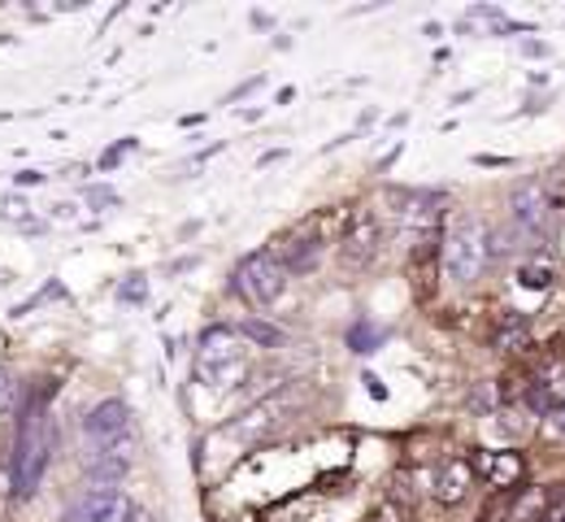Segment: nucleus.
Returning a JSON list of instances; mask_svg holds the SVG:
<instances>
[{
    "instance_id": "obj_1",
    "label": "nucleus",
    "mask_w": 565,
    "mask_h": 522,
    "mask_svg": "<svg viewBox=\"0 0 565 522\" xmlns=\"http://www.w3.org/2000/svg\"><path fill=\"white\" fill-rule=\"evenodd\" d=\"M49 396L53 387L31 405L22 409V423H18V440H13V497L26 501L40 479H44V466H49V448H53V432H49Z\"/></svg>"
},
{
    "instance_id": "obj_2",
    "label": "nucleus",
    "mask_w": 565,
    "mask_h": 522,
    "mask_svg": "<svg viewBox=\"0 0 565 522\" xmlns=\"http://www.w3.org/2000/svg\"><path fill=\"white\" fill-rule=\"evenodd\" d=\"M488 257H492V235L479 219H457L439 244V262L452 284H475L483 275Z\"/></svg>"
},
{
    "instance_id": "obj_3",
    "label": "nucleus",
    "mask_w": 565,
    "mask_h": 522,
    "mask_svg": "<svg viewBox=\"0 0 565 522\" xmlns=\"http://www.w3.org/2000/svg\"><path fill=\"white\" fill-rule=\"evenodd\" d=\"M244 335L235 327H205L196 340V379L213 387H235L244 379Z\"/></svg>"
},
{
    "instance_id": "obj_4",
    "label": "nucleus",
    "mask_w": 565,
    "mask_h": 522,
    "mask_svg": "<svg viewBox=\"0 0 565 522\" xmlns=\"http://www.w3.org/2000/svg\"><path fill=\"white\" fill-rule=\"evenodd\" d=\"M282 288H287V270H282L279 262H275V253L270 248H262V253H248L239 266H235V292L248 300V305H275L282 297Z\"/></svg>"
},
{
    "instance_id": "obj_5",
    "label": "nucleus",
    "mask_w": 565,
    "mask_h": 522,
    "mask_svg": "<svg viewBox=\"0 0 565 522\" xmlns=\"http://www.w3.org/2000/svg\"><path fill=\"white\" fill-rule=\"evenodd\" d=\"M322 223L327 219H305V223L287 226L282 235H275V244H270V253H275V262H279L287 275H305V270H313L318 266V253H322Z\"/></svg>"
},
{
    "instance_id": "obj_6",
    "label": "nucleus",
    "mask_w": 565,
    "mask_h": 522,
    "mask_svg": "<svg viewBox=\"0 0 565 522\" xmlns=\"http://www.w3.org/2000/svg\"><path fill=\"white\" fill-rule=\"evenodd\" d=\"M379 244H383V226L370 210H353L349 223L340 231V266L349 275H361L374 257H379Z\"/></svg>"
},
{
    "instance_id": "obj_7",
    "label": "nucleus",
    "mask_w": 565,
    "mask_h": 522,
    "mask_svg": "<svg viewBox=\"0 0 565 522\" xmlns=\"http://www.w3.org/2000/svg\"><path fill=\"white\" fill-rule=\"evenodd\" d=\"M509 214H513V226L522 235H544L548 231V219H553V196L540 179H522L513 192H509Z\"/></svg>"
},
{
    "instance_id": "obj_8",
    "label": "nucleus",
    "mask_w": 565,
    "mask_h": 522,
    "mask_svg": "<svg viewBox=\"0 0 565 522\" xmlns=\"http://www.w3.org/2000/svg\"><path fill=\"white\" fill-rule=\"evenodd\" d=\"M83 436H87V445L92 448L114 445V440L131 436V409H127V401L109 396V401L92 405V409H87V418H83Z\"/></svg>"
},
{
    "instance_id": "obj_9",
    "label": "nucleus",
    "mask_w": 565,
    "mask_h": 522,
    "mask_svg": "<svg viewBox=\"0 0 565 522\" xmlns=\"http://www.w3.org/2000/svg\"><path fill=\"white\" fill-rule=\"evenodd\" d=\"M66 522H131V501L122 488H92L87 497H78Z\"/></svg>"
},
{
    "instance_id": "obj_10",
    "label": "nucleus",
    "mask_w": 565,
    "mask_h": 522,
    "mask_svg": "<svg viewBox=\"0 0 565 522\" xmlns=\"http://www.w3.org/2000/svg\"><path fill=\"white\" fill-rule=\"evenodd\" d=\"M470 466H475V475L488 479V488H495V492L518 488L522 475H526V461H522V452H513V448H504V452H479Z\"/></svg>"
},
{
    "instance_id": "obj_11",
    "label": "nucleus",
    "mask_w": 565,
    "mask_h": 522,
    "mask_svg": "<svg viewBox=\"0 0 565 522\" xmlns=\"http://www.w3.org/2000/svg\"><path fill=\"white\" fill-rule=\"evenodd\" d=\"M526 401H531V409H540V414L565 409V358H548V362L540 366L531 392H526Z\"/></svg>"
},
{
    "instance_id": "obj_12",
    "label": "nucleus",
    "mask_w": 565,
    "mask_h": 522,
    "mask_svg": "<svg viewBox=\"0 0 565 522\" xmlns=\"http://www.w3.org/2000/svg\"><path fill=\"white\" fill-rule=\"evenodd\" d=\"M470 488H475V466L466 457H452L439 466V475H435V501L439 505H461L470 497Z\"/></svg>"
},
{
    "instance_id": "obj_13",
    "label": "nucleus",
    "mask_w": 565,
    "mask_h": 522,
    "mask_svg": "<svg viewBox=\"0 0 565 522\" xmlns=\"http://www.w3.org/2000/svg\"><path fill=\"white\" fill-rule=\"evenodd\" d=\"M553 279H557V266H553L548 257H531V262L518 266V284H522L526 292H548Z\"/></svg>"
},
{
    "instance_id": "obj_14",
    "label": "nucleus",
    "mask_w": 565,
    "mask_h": 522,
    "mask_svg": "<svg viewBox=\"0 0 565 522\" xmlns=\"http://www.w3.org/2000/svg\"><path fill=\"white\" fill-rule=\"evenodd\" d=\"M531 344V322L522 318V313H509L504 322H500V331H495V349L500 353H522Z\"/></svg>"
},
{
    "instance_id": "obj_15",
    "label": "nucleus",
    "mask_w": 565,
    "mask_h": 522,
    "mask_svg": "<svg viewBox=\"0 0 565 522\" xmlns=\"http://www.w3.org/2000/svg\"><path fill=\"white\" fill-rule=\"evenodd\" d=\"M235 331L244 335V344H257V349H282V340H287L279 327H270V322H262V318H244Z\"/></svg>"
},
{
    "instance_id": "obj_16",
    "label": "nucleus",
    "mask_w": 565,
    "mask_h": 522,
    "mask_svg": "<svg viewBox=\"0 0 565 522\" xmlns=\"http://www.w3.org/2000/svg\"><path fill=\"white\" fill-rule=\"evenodd\" d=\"M18 401H22V383L13 379L9 366H0V418H9L18 409Z\"/></svg>"
},
{
    "instance_id": "obj_17",
    "label": "nucleus",
    "mask_w": 565,
    "mask_h": 522,
    "mask_svg": "<svg viewBox=\"0 0 565 522\" xmlns=\"http://www.w3.org/2000/svg\"><path fill=\"white\" fill-rule=\"evenodd\" d=\"M118 300H122V305H143V300H148V284H143V275H131V279L118 288Z\"/></svg>"
},
{
    "instance_id": "obj_18",
    "label": "nucleus",
    "mask_w": 565,
    "mask_h": 522,
    "mask_svg": "<svg viewBox=\"0 0 565 522\" xmlns=\"http://www.w3.org/2000/svg\"><path fill=\"white\" fill-rule=\"evenodd\" d=\"M87 201H92V205H118V192H109V188H92Z\"/></svg>"
},
{
    "instance_id": "obj_19",
    "label": "nucleus",
    "mask_w": 565,
    "mask_h": 522,
    "mask_svg": "<svg viewBox=\"0 0 565 522\" xmlns=\"http://www.w3.org/2000/svg\"><path fill=\"white\" fill-rule=\"evenodd\" d=\"M370 522H401V510H396V505H379V510L370 514Z\"/></svg>"
},
{
    "instance_id": "obj_20",
    "label": "nucleus",
    "mask_w": 565,
    "mask_h": 522,
    "mask_svg": "<svg viewBox=\"0 0 565 522\" xmlns=\"http://www.w3.org/2000/svg\"><path fill=\"white\" fill-rule=\"evenodd\" d=\"M548 432H553L557 440H565V409H557V414H548Z\"/></svg>"
},
{
    "instance_id": "obj_21",
    "label": "nucleus",
    "mask_w": 565,
    "mask_h": 522,
    "mask_svg": "<svg viewBox=\"0 0 565 522\" xmlns=\"http://www.w3.org/2000/svg\"><path fill=\"white\" fill-rule=\"evenodd\" d=\"M18 183H22V188H40V183H44V174H40V170H22V174H18Z\"/></svg>"
},
{
    "instance_id": "obj_22",
    "label": "nucleus",
    "mask_w": 565,
    "mask_h": 522,
    "mask_svg": "<svg viewBox=\"0 0 565 522\" xmlns=\"http://www.w3.org/2000/svg\"><path fill=\"white\" fill-rule=\"evenodd\" d=\"M544 522H565V501L548 505V510H544Z\"/></svg>"
},
{
    "instance_id": "obj_23",
    "label": "nucleus",
    "mask_w": 565,
    "mask_h": 522,
    "mask_svg": "<svg viewBox=\"0 0 565 522\" xmlns=\"http://www.w3.org/2000/svg\"><path fill=\"white\" fill-rule=\"evenodd\" d=\"M0 284H4V275H0Z\"/></svg>"
},
{
    "instance_id": "obj_24",
    "label": "nucleus",
    "mask_w": 565,
    "mask_h": 522,
    "mask_svg": "<svg viewBox=\"0 0 565 522\" xmlns=\"http://www.w3.org/2000/svg\"><path fill=\"white\" fill-rule=\"evenodd\" d=\"M483 522H488V519H483Z\"/></svg>"
}]
</instances>
